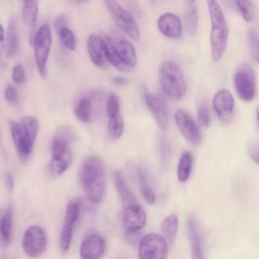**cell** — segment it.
Returning a JSON list of instances; mask_svg holds the SVG:
<instances>
[{
  "label": "cell",
  "instance_id": "5",
  "mask_svg": "<svg viewBox=\"0 0 259 259\" xmlns=\"http://www.w3.org/2000/svg\"><path fill=\"white\" fill-rule=\"evenodd\" d=\"M104 2L116 26L131 39L138 41L140 39V29L132 14L117 0H104Z\"/></svg>",
  "mask_w": 259,
  "mask_h": 259
},
{
  "label": "cell",
  "instance_id": "31",
  "mask_svg": "<svg viewBox=\"0 0 259 259\" xmlns=\"http://www.w3.org/2000/svg\"><path fill=\"white\" fill-rule=\"evenodd\" d=\"M107 130H108L109 137L112 140H117L122 136L124 131V123L120 114L117 116L108 118Z\"/></svg>",
  "mask_w": 259,
  "mask_h": 259
},
{
  "label": "cell",
  "instance_id": "34",
  "mask_svg": "<svg viewBox=\"0 0 259 259\" xmlns=\"http://www.w3.org/2000/svg\"><path fill=\"white\" fill-rule=\"evenodd\" d=\"M106 113L108 118L117 116L120 114V107H119V100L115 93L110 92L106 99Z\"/></svg>",
  "mask_w": 259,
  "mask_h": 259
},
{
  "label": "cell",
  "instance_id": "22",
  "mask_svg": "<svg viewBox=\"0 0 259 259\" xmlns=\"http://www.w3.org/2000/svg\"><path fill=\"white\" fill-rule=\"evenodd\" d=\"M12 234V210L7 207L0 210V245L6 247L9 245Z\"/></svg>",
  "mask_w": 259,
  "mask_h": 259
},
{
  "label": "cell",
  "instance_id": "19",
  "mask_svg": "<svg viewBox=\"0 0 259 259\" xmlns=\"http://www.w3.org/2000/svg\"><path fill=\"white\" fill-rule=\"evenodd\" d=\"M111 41L128 68H134L137 65V54L132 42L120 35H115L111 38Z\"/></svg>",
  "mask_w": 259,
  "mask_h": 259
},
{
  "label": "cell",
  "instance_id": "43",
  "mask_svg": "<svg viewBox=\"0 0 259 259\" xmlns=\"http://www.w3.org/2000/svg\"><path fill=\"white\" fill-rule=\"evenodd\" d=\"M113 80H114V83L117 84V85H123V84H125V82H126L125 79H123V78H121V77H119V76H118V77H115Z\"/></svg>",
  "mask_w": 259,
  "mask_h": 259
},
{
  "label": "cell",
  "instance_id": "39",
  "mask_svg": "<svg viewBox=\"0 0 259 259\" xmlns=\"http://www.w3.org/2000/svg\"><path fill=\"white\" fill-rule=\"evenodd\" d=\"M249 153H250L251 159H252L257 165H259V143L252 145L251 148H250Z\"/></svg>",
  "mask_w": 259,
  "mask_h": 259
},
{
  "label": "cell",
  "instance_id": "25",
  "mask_svg": "<svg viewBox=\"0 0 259 259\" xmlns=\"http://www.w3.org/2000/svg\"><path fill=\"white\" fill-rule=\"evenodd\" d=\"M92 96L85 95L79 98L77 101L74 113L77 119H79L82 122H89L91 120L92 115Z\"/></svg>",
  "mask_w": 259,
  "mask_h": 259
},
{
  "label": "cell",
  "instance_id": "35",
  "mask_svg": "<svg viewBox=\"0 0 259 259\" xmlns=\"http://www.w3.org/2000/svg\"><path fill=\"white\" fill-rule=\"evenodd\" d=\"M197 121L199 126H201L202 128H207L210 126V123H211L210 112L205 102H202L201 104H199L197 108Z\"/></svg>",
  "mask_w": 259,
  "mask_h": 259
},
{
  "label": "cell",
  "instance_id": "14",
  "mask_svg": "<svg viewBox=\"0 0 259 259\" xmlns=\"http://www.w3.org/2000/svg\"><path fill=\"white\" fill-rule=\"evenodd\" d=\"M212 107L222 121H229L234 113L235 100L233 94L227 89L219 90L212 99Z\"/></svg>",
  "mask_w": 259,
  "mask_h": 259
},
{
  "label": "cell",
  "instance_id": "33",
  "mask_svg": "<svg viewBox=\"0 0 259 259\" xmlns=\"http://www.w3.org/2000/svg\"><path fill=\"white\" fill-rule=\"evenodd\" d=\"M58 35L59 38L62 42V45L68 50V51H74L76 49V36L74 34V32L66 26L62 27L61 29H59L58 31Z\"/></svg>",
  "mask_w": 259,
  "mask_h": 259
},
{
  "label": "cell",
  "instance_id": "28",
  "mask_svg": "<svg viewBox=\"0 0 259 259\" xmlns=\"http://www.w3.org/2000/svg\"><path fill=\"white\" fill-rule=\"evenodd\" d=\"M136 177L144 199L147 201V203L154 204L156 201V195L141 169H136Z\"/></svg>",
  "mask_w": 259,
  "mask_h": 259
},
{
  "label": "cell",
  "instance_id": "30",
  "mask_svg": "<svg viewBox=\"0 0 259 259\" xmlns=\"http://www.w3.org/2000/svg\"><path fill=\"white\" fill-rule=\"evenodd\" d=\"M184 23H185L186 31L189 34L193 35L196 33L197 27H198V12H197V8L193 4H190L189 8L185 12Z\"/></svg>",
  "mask_w": 259,
  "mask_h": 259
},
{
  "label": "cell",
  "instance_id": "10",
  "mask_svg": "<svg viewBox=\"0 0 259 259\" xmlns=\"http://www.w3.org/2000/svg\"><path fill=\"white\" fill-rule=\"evenodd\" d=\"M80 211V203L76 200L70 201L66 207L62 232L60 236V249L63 253L68 252L71 247L74 228L79 219Z\"/></svg>",
  "mask_w": 259,
  "mask_h": 259
},
{
  "label": "cell",
  "instance_id": "41",
  "mask_svg": "<svg viewBox=\"0 0 259 259\" xmlns=\"http://www.w3.org/2000/svg\"><path fill=\"white\" fill-rule=\"evenodd\" d=\"M5 50V37H4V29L0 24V59Z\"/></svg>",
  "mask_w": 259,
  "mask_h": 259
},
{
  "label": "cell",
  "instance_id": "27",
  "mask_svg": "<svg viewBox=\"0 0 259 259\" xmlns=\"http://www.w3.org/2000/svg\"><path fill=\"white\" fill-rule=\"evenodd\" d=\"M192 167V155L189 152H183L179 158L177 166V179L180 182H186L190 176Z\"/></svg>",
  "mask_w": 259,
  "mask_h": 259
},
{
  "label": "cell",
  "instance_id": "12",
  "mask_svg": "<svg viewBox=\"0 0 259 259\" xmlns=\"http://www.w3.org/2000/svg\"><path fill=\"white\" fill-rule=\"evenodd\" d=\"M145 102L154 116L157 124L162 130H166L169 123V109L165 98L159 94L145 91Z\"/></svg>",
  "mask_w": 259,
  "mask_h": 259
},
{
  "label": "cell",
  "instance_id": "6",
  "mask_svg": "<svg viewBox=\"0 0 259 259\" xmlns=\"http://www.w3.org/2000/svg\"><path fill=\"white\" fill-rule=\"evenodd\" d=\"M169 245L162 235L151 233L144 236L138 246L141 259H164L168 256Z\"/></svg>",
  "mask_w": 259,
  "mask_h": 259
},
{
  "label": "cell",
  "instance_id": "11",
  "mask_svg": "<svg viewBox=\"0 0 259 259\" xmlns=\"http://www.w3.org/2000/svg\"><path fill=\"white\" fill-rule=\"evenodd\" d=\"M174 121L181 135L192 145H198L201 141V132L193 117L184 109H177L174 113Z\"/></svg>",
  "mask_w": 259,
  "mask_h": 259
},
{
  "label": "cell",
  "instance_id": "13",
  "mask_svg": "<svg viewBox=\"0 0 259 259\" xmlns=\"http://www.w3.org/2000/svg\"><path fill=\"white\" fill-rule=\"evenodd\" d=\"M121 222L127 234L137 233L142 230L147 223V214L143 207L138 203L124 206Z\"/></svg>",
  "mask_w": 259,
  "mask_h": 259
},
{
  "label": "cell",
  "instance_id": "8",
  "mask_svg": "<svg viewBox=\"0 0 259 259\" xmlns=\"http://www.w3.org/2000/svg\"><path fill=\"white\" fill-rule=\"evenodd\" d=\"M33 55L37 70L41 76H45L48 58L52 48L51 28L48 24H42L36 31L33 41Z\"/></svg>",
  "mask_w": 259,
  "mask_h": 259
},
{
  "label": "cell",
  "instance_id": "46",
  "mask_svg": "<svg viewBox=\"0 0 259 259\" xmlns=\"http://www.w3.org/2000/svg\"><path fill=\"white\" fill-rule=\"evenodd\" d=\"M78 1H84V0H78Z\"/></svg>",
  "mask_w": 259,
  "mask_h": 259
},
{
  "label": "cell",
  "instance_id": "40",
  "mask_svg": "<svg viewBox=\"0 0 259 259\" xmlns=\"http://www.w3.org/2000/svg\"><path fill=\"white\" fill-rule=\"evenodd\" d=\"M54 26H55V29H56L57 31H58L59 29H61L62 27L66 26V19H65V16H64V15H60V16L56 19Z\"/></svg>",
  "mask_w": 259,
  "mask_h": 259
},
{
  "label": "cell",
  "instance_id": "29",
  "mask_svg": "<svg viewBox=\"0 0 259 259\" xmlns=\"http://www.w3.org/2000/svg\"><path fill=\"white\" fill-rule=\"evenodd\" d=\"M72 158L70 157H52L49 163V172L52 176L63 174L70 166Z\"/></svg>",
  "mask_w": 259,
  "mask_h": 259
},
{
  "label": "cell",
  "instance_id": "42",
  "mask_svg": "<svg viewBox=\"0 0 259 259\" xmlns=\"http://www.w3.org/2000/svg\"><path fill=\"white\" fill-rule=\"evenodd\" d=\"M4 182H5V184H6V186L8 187V189L9 190H12V188H13V177H12V175L10 174V173H6L5 174V176H4Z\"/></svg>",
  "mask_w": 259,
  "mask_h": 259
},
{
  "label": "cell",
  "instance_id": "36",
  "mask_svg": "<svg viewBox=\"0 0 259 259\" xmlns=\"http://www.w3.org/2000/svg\"><path fill=\"white\" fill-rule=\"evenodd\" d=\"M247 40L253 59L259 63V35L255 30L250 29L247 33Z\"/></svg>",
  "mask_w": 259,
  "mask_h": 259
},
{
  "label": "cell",
  "instance_id": "45",
  "mask_svg": "<svg viewBox=\"0 0 259 259\" xmlns=\"http://www.w3.org/2000/svg\"><path fill=\"white\" fill-rule=\"evenodd\" d=\"M186 1H187V2H188V3H189V5H190V4H193V3H194V1H195V0H186Z\"/></svg>",
  "mask_w": 259,
  "mask_h": 259
},
{
  "label": "cell",
  "instance_id": "1",
  "mask_svg": "<svg viewBox=\"0 0 259 259\" xmlns=\"http://www.w3.org/2000/svg\"><path fill=\"white\" fill-rule=\"evenodd\" d=\"M81 183L87 199L94 204L102 201L106 191L104 166L98 157L87 158L81 168Z\"/></svg>",
  "mask_w": 259,
  "mask_h": 259
},
{
  "label": "cell",
  "instance_id": "21",
  "mask_svg": "<svg viewBox=\"0 0 259 259\" xmlns=\"http://www.w3.org/2000/svg\"><path fill=\"white\" fill-rule=\"evenodd\" d=\"M113 180H114V185H115L116 191L119 195L120 200L124 204V206L133 204V203H137L136 197H135L132 189L127 185V182H126L124 176L122 175V173L120 171L114 172Z\"/></svg>",
  "mask_w": 259,
  "mask_h": 259
},
{
  "label": "cell",
  "instance_id": "44",
  "mask_svg": "<svg viewBox=\"0 0 259 259\" xmlns=\"http://www.w3.org/2000/svg\"><path fill=\"white\" fill-rule=\"evenodd\" d=\"M256 118H257V122L259 124V107H257V109H256Z\"/></svg>",
  "mask_w": 259,
  "mask_h": 259
},
{
  "label": "cell",
  "instance_id": "18",
  "mask_svg": "<svg viewBox=\"0 0 259 259\" xmlns=\"http://www.w3.org/2000/svg\"><path fill=\"white\" fill-rule=\"evenodd\" d=\"M187 229L188 237L190 242L191 257L195 259H201L203 255V245H202V236L198 228L196 221L193 218H188L187 220Z\"/></svg>",
  "mask_w": 259,
  "mask_h": 259
},
{
  "label": "cell",
  "instance_id": "17",
  "mask_svg": "<svg viewBox=\"0 0 259 259\" xmlns=\"http://www.w3.org/2000/svg\"><path fill=\"white\" fill-rule=\"evenodd\" d=\"M87 53L90 61L98 68H103L107 62L103 37L90 34L87 39Z\"/></svg>",
  "mask_w": 259,
  "mask_h": 259
},
{
  "label": "cell",
  "instance_id": "38",
  "mask_svg": "<svg viewBox=\"0 0 259 259\" xmlns=\"http://www.w3.org/2000/svg\"><path fill=\"white\" fill-rule=\"evenodd\" d=\"M4 96L5 99L11 103V104H16L17 100H18V93H17V89L15 88V86L13 85H8L5 88L4 91Z\"/></svg>",
  "mask_w": 259,
  "mask_h": 259
},
{
  "label": "cell",
  "instance_id": "9",
  "mask_svg": "<svg viewBox=\"0 0 259 259\" xmlns=\"http://www.w3.org/2000/svg\"><path fill=\"white\" fill-rule=\"evenodd\" d=\"M23 252L29 257H39L47 247V236L45 230L36 225L28 227L22 237Z\"/></svg>",
  "mask_w": 259,
  "mask_h": 259
},
{
  "label": "cell",
  "instance_id": "7",
  "mask_svg": "<svg viewBox=\"0 0 259 259\" xmlns=\"http://www.w3.org/2000/svg\"><path fill=\"white\" fill-rule=\"evenodd\" d=\"M234 87L244 101H251L256 96V75L248 64L241 65L235 72Z\"/></svg>",
  "mask_w": 259,
  "mask_h": 259
},
{
  "label": "cell",
  "instance_id": "16",
  "mask_svg": "<svg viewBox=\"0 0 259 259\" xmlns=\"http://www.w3.org/2000/svg\"><path fill=\"white\" fill-rule=\"evenodd\" d=\"M160 32L171 39H176L182 34V23L177 15L171 12H166L160 15L158 22Z\"/></svg>",
  "mask_w": 259,
  "mask_h": 259
},
{
  "label": "cell",
  "instance_id": "24",
  "mask_svg": "<svg viewBox=\"0 0 259 259\" xmlns=\"http://www.w3.org/2000/svg\"><path fill=\"white\" fill-rule=\"evenodd\" d=\"M103 40H104V48H105V55H106L107 62H109L111 66H113L118 71H127L130 68L119 56L117 50L115 49L113 42L111 41V38L107 35H104Z\"/></svg>",
  "mask_w": 259,
  "mask_h": 259
},
{
  "label": "cell",
  "instance_id": "2",
  "mask_svg": "<svg viewBox=\"0 0 259 259\" xmlns=\"http://www.w3.org/2000/svg\"><path fill=\"white\" fill-rule=\"evenodd\" d=\"M10 133L19 159H28L38 132V120L32 115L23 116L20 120H10Z\"/></svg>",
  "mask_w": 259,
  "mask_h": 259
},
{
  "label": "cell",
  "instance_id": "4",
  "mask_svg": "<svg viewBox=\"0 0 259 259\" xmlns=\"http://www.w3.org/2000/svg\"><path fill=\"white\" fill-rule=\"evenodd\" d=\"M159 83L164 94L173 100L185 96L187 86L181 68L173 61H164L159 69Z\"/></svg>",
  "mask_w": 259,
  "mask_h": 259
},
{
  "label": "cell",
  "instance_id": "23",
  "mask_svg": "<svg viewBox=\"0 0 259 259\" xmlns=\"http://www.w3.org/2000/svg\"><path fill=\"white\" fill-rule=\"evenodd\" d=\"M178 226H179V221H178L177 214L175 213H171L167 215L161 223V226H160L161 234L165 238L169 246H173L175 242Z\"/></svg>",
  "mask_w": 259,
  "mask_h": 259
},
{
  "label": "cell",
  "instance_id": "26",
  "mask_svg": "<svg viewBox=\"0 0 259 259\" xmlns=\"http://www.w3.org/2000/svg\"><path fill=\"white\" fill-rule=\"evenodd\" d=\"M38 13V4L37 0H23V7H22V19L24 23L29 26L33 27Z\"/></svg>",
  "mask_w": 259,
  "mask_h": 259
},
{
  "label": "cell",
  "instance_id": "32",
  "mask_svg": "<svg viewBox=\"0 0 259 259\" xmlns=\"http://www.w3.org/2000/svg\"><path fill=\"white\" fill-rule=\"evenodd\" d=\"M236 5L246 22H252L255 17V7L251 0H236Z\"/></svg>",
  "mask_w": 259,
  "mask_h": 259
},
{
  "label": "cell",
  "instance_id": "37",
  "mask_svg": "<svg viewBox=\"0 0 259 259\" xmlns=\"http://www.w3.org/2000/svg\"><path fill=\"white\" fill-rule=\"evenodd\" d=\"M12 80L15 84H23L26 81V75H25V70L22 67V65H15L12 69V74H11Z\"/></svg>",
  "mask_w": 259,
  "mask_h": 259
},
{
  "label": "cell",
  "instance_id": "20",
  "mask_svg": "<svg viewBox=\"0 0 259 259\" xmlns=\"http://www.w3.org/2000/svg\"><path fill=\"white\" fill-rule=\"evenodd\" d=\"M19 49V38H18V29L17 22L15 17H11L7 27L6 39H5V54L6 57L11 59L16 56Z\"/></svg>",
  "mask_w": 259,
  "mask_h": 259
},
{
  "label": "cell",
  "instance_id": "15",
  "mask_svg": "<svg viewBox=\"0 0 259 259\" xmlns=\"http://www.w3.org/2000/svg\"><path fill=\"white\" fill-rule=\"evenodd\" d=\"M106 244L104 238L97 234H89L82 242L80 247V257L83 259L100 258L105 252Z\"/></svg>",
  "mask_w": 259,
  "mask_h": 259
},
{
  "label": "cell",
  "instance_id": "3",
  "mask_svg": "<svg viewBox=\"0 0 259 259\" xmlns=\"http://www.w3.org/2000/svg\"><path fill=\"white\" fill-rule=\"evenodd\" d=\"M209 18L211 22L210 30V51L213 62H219L227 48L229 28L222 7L217 0H206Z\"/></svg>",
  "mask_w": 259,
  "mask_h": 259
}]
</instances>
